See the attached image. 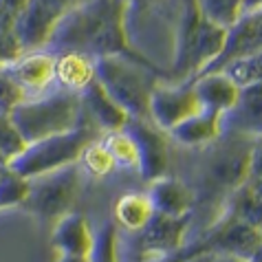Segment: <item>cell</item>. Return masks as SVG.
<instances>
[{
    "mask_svg": "<svg viewBox=\"0 0 262 262\" xmlns=\"http://www.w3.org/2000/svg\"><path fill=\"white\" fill-rule=\"evenodd\" d=\"M57 53H84L91 57L123 55L145 64L167 79V71L130 45L128 38V5L123 0H84L55 29L51 45Z\"/></svg>",
    "mask_w": 262,
    "mask_h": 262,
    "instance_id": "cell-1",
    "label": "cell"
},
{
    "mask_svg": "<svg viewBox=\"0 0 262 262\" xmlns=\"http://www.w3.org/2000/svg\"><path fill=\"white\" fill-rule=\"evenodd\" d=\"M225 40H227V29L209 23L203 16L199 0H185L177 27L174 60L172 69L167 71V79L192 82L223 51Z\"/></svg>",
    "mask_w": 262,
    "mask_h": 262,
    "instance_id": "cell-2",
    "label": "cell"
},
{
    "mask_svg": "<svg viewBox=\"0 0 262 262\" xmlns=\"http://www.w3.org/2000/svg\"><path fill=\"white\" fill-rule=\"evenodd\" d=\"M11 117L27 143H31L79 128L84 123V111L79 93L55 86L45 95L25 99L11 111Z\"/></svg>",
    "mask_w": 262,
    "mask_h": 262,
    "instance_id": "cell-3",
    "label": "cell"
},
{
    "mask_svg": "<svg viewBox=\"0 0 262 262\" xmlns=\"http://www.w3.org/2000/svg\"><path fill=\"white\" fill-rule=\"evenodd\" d=\"M95 77L130 117L141 119H150V95L155 86L165 79L145 64L123 55L95 57Z\"/></svg>",
    "mask_w": 262,
    "mask_h": 262,
    "instance_id": "cell-4",
    "label": "cell"
},
{
    "mask_svg": "<svg viewBox=\"0 0 262 262\" xmlns=\"http://www.w3.org/2000/svg\"><path fill=\"white\" fill-rule=\"evenodd\" d=\"M99 137L101 133L84 117V123L75 130L27 143V148L13 159L9 167L27 179H38L42 174L62 170V167L69 165H77L86 145L99 139Z\"/></svg>",
    "mask_w": 262,
    "mask_h": 262,
    "instance_id": "cell-5",
    "label": "cell"
},
{
    "mask_svg": "<svg viewBox=\"0 0 262 262\" xmlns=\"http://www.w3.org/2000/svg\"><path fill=\"white\" fill-rule=\"evenodd\" d=\"M79 165H69L62 170L31 179V190L23 209L45 223H57L71 212L79 194Z\"/></svg>",
    "mask_w": 262,
    "mask_h": 262,
    "instance_id": "cell-6",
    "label": "cell"
},
{
    "mask_svg": "<svg viewBox=\"0 0 262 262\" xmlns=\"http://www.w3.org/2000/svg\"><path fill=\"white\" fill-rule=\"evenodd\" d=\"M84 0H25V7L13 27L23 51H42L51 45L55 29Z\"/></svg>",
    "mask_w": 262,
    "mask_h": 262,
    "instance_id": "cell-7",
    "label": "cell"
},
{
    "mask_svg": "<svg viewBox=\"0 0 262 262\" xmlns=\"http://www.w3.org/2000/svg\"><path fill=\"white\" fill-rule=\"evenodd\" d=\"M201 111L203 104L196 95L194 82H159L150 95V121L165 133Z\"/></svg>",
    "mask_w": 262,
    "mask_h": 262,
    "instance_id": "cell-8",
    "label": "cell"
},
{
    "mask_svg": "<svg viewBox=\"0 0 262 262\" xmlns=\"http://www.w3.org/2000/svg\"><path fill=\"white\" fill-rule=\"evenodd\" d=\"M187 225H190L187 216H165L155 212L145 227L137 231V253L141 256L139 262H150L179 251L185 245Z\"/></svg>",
    "mask_w": 262,
    "mask_h": 262,
    "instance_id": "cell-9",
    "label": "cell"
},
{
    "mask_svg": "<svg viewBox=\"0 0 262 262\" xmlns=\"http://www.w3.org/2000/svg\"><path fill=\"white\" fill-rule=\"evenodd\" d=\"M123 130L133 137L139 152V174L152 183V181L165 177L167 172V133L157 123L141 117H128Z\"/></svg>",
    "mask_w": 262,
    "mask_h": 262,
    "instance_id": "cell-10",
    "label": "cell"
},
{
    "mask_svg": "<svg viewBox=\"0 0 262 262\" xmlns=\"http://www.w3.org/2000/svg\"><path fill=\"white\" fill-rule=\"evenodd\" d=\"M260 51H262V9L245 11L238 18V23L231 29H227V40H225L223 51L207 64V69L201 75L223 71L236 60L260 53Z\"/></svg>",
    "mask_w": 262,
    "mask_h": 262,
    "instance_id": "cell-11",
    "label": "cell"
},
{
    "mask_svg": "<svg viewBox=\"0 0 262 262\" xmlns=\"http://www.w3.org/2000/svg\"><path fill=\"white\" fill-rule=\"evenodd\" d=\"M55 67L57 57L47 51H25L16 60L5 64L11 77L23 86L27 97H38L55 89Z\"/></svg>",
    "mask_w": 262,
    "mask_h": 262,
    "instance_id": "cell-12",
    "label": "cell"
},
{
    "mask_svg": "<svg viewBox=\"0 0 262 262\" xmlns=\"http://www.w3.org/2000/svg\"><path fill=\"white\" fill-rule=\"evenodd\" d=\"M205 240L212 253H227V256H238L251 262L262 240V231L225 214V218L216 223V227L205 236Z\"/></svg>",
    "mask_w": 262,
    "mask_h": 262,
    "instance_id": "cell-13",
    "label": "cell"
},
{
    "mask_svg": "<svg viewBox=\"0 0 262 262\" xmlns=\"http://www.w3.org/2000/svg\"><path fill=\"white\" fill-rule=\"evenodd\" d=\"M223 133L251 139L262 137V84L240 86L238 101L223 115Z\"/></svg>",
    "mask_w": 262,
    "mask_h": 262,
    "instance_id": "cell-14",
    "label": "cell"
},
{
    "mask_svg": "<svg viewBox=\"0 0 262 262\" xmlns=\"http://www.w3.org/2000/svg\"><path fill=\"white\" fill-rule=\"evenodd\" d=\"M79 99H82L84 117L89 119L101 135L123 130V126H126V121L130 117L117 101L108 95L104 86L97 82V77L79 93Z\"/></svg>",
    "mask_w": 262,
    "mask_h": 262,
    "instance_id": "cell-15",
    "label": "cell"
},
{
    "mask_svg": "<svg viewBox=\"0 0 262 262\" xmlns=\"http://www.w3.org/2000/svg\"><path fill=\"white\" fill-rule=\"evenodd\" d=\"M95 243V231L91 229L89 221L79 212H69L53 225L51 231V247L57 256H84L89 253Z\"/></svg>",
    "mask_w": 262,
    "mask_h": 262,
    "instance_id": "cell-16",
    "label": "cell"
},
{
    "mask_svg": "<svg viewBox=\"0 0 262 262\" xmlns=\"http://www.w3.org/2000/svg\"><path fill=\"white\" fill-rule=\"evenodd\" d=\"M192 82H194L196 95H199L205 111H216V113L225 115V113H229L238 101L240 86L223 71L205 73V75L194 77Z\"/></svg>",
    "mask_w": 262,
    "mask_h": 262,
    "instance_id": "cell-17",
    "label": "cell"
},
{
    "mask_svg": "<svg viewBox=\"0 0 262 262\" xmlns=\"http://www.w3.org/2000/svg\"><path fill=\"white\" fill-rule=\"evenodd\" d=\"M223 133V115L216 111H205L192 115L190 119L181 121L177 128H172L170 135L174 141L185 148H199V145L212 143Z\"/></svg>",
    "mask_w": 262,
    "mask_h": 262,
    "instance_id": "cell-18",
    "label": "cell"
},
{
    "mask_svg": "<svg viewBox=\"0 0 262 262\" xmlns=\"http://www.w3.org/2000/svg\"><path fill=\"white\" fill-rule=\"evenodd\" d=\"M148 199L155 212L165 216H187L192 207V192L177 179L161 177L148 187Z\"/></svg>",
    "mask_w": 262,
    "mask_h": 262,
    "instance_id": "cell-19",
    "label": "cell"
},
{
    "mask_svg": "<svg viewBox=\"0 0 262 262\" xmlns=\"http://www.w3.org/2000/svg\"><path fill=\"white\" fill-rule=\"evenodd\" d=\"M55 67V86L73 93H82L93 79H95V57L67 51L57 53Z\"/></svg>",
    "mask_w": 262,
    "mask_h": 262,
    "instance_id": "cell-20",
    "label": "cell"
},
{
    "mask_svg": "<svg viewBox=\"0 0 262 262\" xmlns=\"http://www.w3.org/2000/svg\"><path fill=\"white\" fill-rule=\"evenodd\" d=\"M152 214H155V207H152L148 194L141 192L123 194L115 205V223L128 231H135V234L145 227V223L152 218Z\"/></svg>",
    "mask_w": 262,
    "mask_h": 262,
    "instance_id": "cell-21",
    "label": "cell"
},
{
    "mask_svg": "<svg viewBox=\"0 0 262 262\" xmlns=\"http://www.w3.org/2000/svg\"><path fill=\"white\" fill-rule=\"evenodd\" d=\"M227 214L262 231V199L251 190V185L247 181L234 190Z\"/></svg>",
    "mask_w": 262,
    "mask_h": 262,
    "instance_id": "cell-22",
    "label": "cell"
},
{
    "mask_svg": "<svg viewBox=\"0 0 262 262\" xmlns=\"http://www.w3.org/2000/svg\"><path fill=\"white\" fill-rule=\"evenodd\" d=\"M29 190H31V179L18 174L11 167H3L0 172V212L11 207H23Z\"/></svg>",
    "mask_w": 262,
    "mask_h": 262,
    "instance_id": "cell-23",
    "label": "cell"
},
{
    "mask_svg": "<svg viewBox=\"0 0 262 262\" xmlns=\"http://www.w3.org/2000/svg\"><path fill=\"white\" fill-rule=\"evenodd\" d=\"M77 165H79V170H84L86 174H91V177L101 179V177H108V174L117 167V161L113 159L111 150L106 148V143L101 141V137H99V139L86 145V150L82 152Z\"/></svg>",
    "mask_w": 262,
    "mask_h": 262,
    "instance_id": "cell-24",
    "label": "cell"
},
{
    "mask_svg": "<svg viewBox=\"0 0 262 262\" xmlns=\"http://www.w3.org/2000/svg\"><path fill=\"white\" fill-rule=\"evenodd\" d=\"M89 262H121L119 256V227L115 221H106L95 231V243L89 253Z\"/></svg>",
    "mask_w": 262,
    "mask_h": 262,
    "instance_id": "cell-25",
    "label": "cell"
},
{
    "mask_svg": "<svg viewBox=\"0 0 262 262\" xmlns=\"http://www.w3.org/2000/svg\"><path fill=\"white\" fill-rule=\"evenodd\" d=\"M25 148L27 139L16 126L11 113H0V167H9Z\"/></svg>",
    "mask_w": 262,
    "mask_h": 262,
    "instance_id": "cell-26",
    "label": "cell"
},
{
    "mask_svg": "<svg viewBox=\"0 0 262 262\" xmlns=\"http://www.w3.org/2000/svg\"><path fill=\"white\" fill-rule=\"evenodd\" d=\"M199 7L209 23L231 29L245 13V0H199Z\"/></svg>",
    "mask_w": 262,
    "mask_h": 262,
    "instance_id": "cell-27",
    "label": "cell"
},
{
    "mask_svg": "<svg viewBox=\"0 0 262 262\" xmlns=\"http://www.w3.org/2000/svg\"><path fill=\"white\" fill-rule=\"evenodd\" d=\"M101 141H104L106 148L111 150V155H113L115 161H117V165L139 170V152H137V145L133 141V137H130L126 130L101 135Z\"/></svg>",
    "mask_w": 262,
    "mask_h": 262,
    "instance_id": "cell-28",
    "label": "cell"
},
{
    "mask_svg": "<svg viewBox=\"0 0 262 262\" xmlns=\"http://www.w3.org/2000/svg\"><path fill=\"white\" fill-rule=\"evenodd\" d=\"M223 73H227L238 86L262 84V51L253 55H247L243 60H236L227 69H223Z\"/></svg>",
    "mask_w": 262,
    "mask_h": 262,
    "instance_id": "cell-29",
    "label": "cell"
},
{
    "mask_svg": "<svg viewBox=\"0 0 262 262\" xmlns=\"http://www.w3.org/2000/svg\"><path fill=\"white\" fill-rule=\"evenodd\" d=\"M25 99L29 97L23 91V86L11 77V73L5 69V64H0V113H11Z\"/></svg>",
    "mask_w": 262,
    "mask_h": 262,
    "instance_id": "cell-30",
    "label": "cell"
},
{
    "mask_svg": "<svg viewBox=\"0 0 262 262\" xmlns=\"http://www.w3.org/2000/svg\"><path fill=\"white\" fill-rule=\"evenodd\" d=\"M199 251H209V245H207L205 238L196 240V243H190V245H183L179 251L167 253V256H161V258H155L150 262H185L187 258L194 256V253H199ZM209 253H212V251H209Z\"/></svg>",
    "mask_w": 262,
    "mask_h": 262,
    "instance_id": "cell-31",
    "label": "cell"
},
{
    "mask_svg": "<svg viewBox=\"0 0 262 262\" xmlns=\"http://www.w3.org/2000/svg\"><path fill=\"white\" fill-rule=\"evenodd\" d=\"M262 177V137L253 139L249 148V163H247V181Z\"/></svg>",
    "mask_w": 262,
    "mask_h": 262,
    "instance_id": "cell-32",
    "label": "cell"
},
{
    "mask_svg": "<svg viewBox=\"0 0 262 262\" xmlns=\"http://www.w3.org/2000/svg\"><path fill=\"white\" fill-rule=\"evenodd\" d=\"M214 260V253H209V251H199V253H194V256H190L185 262H212Z\"/></svg>",
    "mask_w": 262,
    "mask_h": 262,
    "instance_id": "cell-33",
    "label": "cell"
},
{
    "mask_svg": "<svg viewBox=\"0 0 262 262\" xmlns=\"http://www.w3.org/2000/svg\"><path fill=\"white\" fill-rule=\"evenodd\" d=\"M212 262H249V260L238 258V256H227V253H214V260Z\"/></svg>",
    "mask_w": 262,
    "mask_h": 262,
    "instance_id": "cell-34",
    "label": "cell"
},
{
    "mask_svg": "<svg viewBox=\"0 0 262 262\" xmlns=\"http://www.w3.org/2000/svg\"><path fill=\"white\" fill-rule=\"evenodd\" d=\"M262 9V0H245V11H258Z\"/></svg>",
    "mask_w": 262,
    "mask_h": 262,
    "instance_id": "cell-35",
    "label": "cell"
},
{
    "mask_svg": "<svg viewBox=\"0 0 262 262\" xmlns=\"http://www.w3.org/2000/svg\"><path fill=\"white\" fill-rule=\"evenodd\" d=\"M55 262H89V258H84V256H57Z\"/></svg>",
    "mask_w": 262,
    "mask_h": 262,
    "instance_id": "cell-36",
    "label": "cell"
},
{
    "mask_svg": "<svg viewBox=\"0 0 262 262\" xmlns=\"http://www.w3.org/2000/svg\"><path fill=\"white\" fill-rule=\"evenodd\" d=\"M247 183H249V185H251V190L262 199V177H260V179H251V181H247Z\"/></svg>",
    "mask_w": 262,
    "mask_h": 262,
    "instance_id": "cell-37",
    "label": "cell"
},
{
    "mask_svg": "<svg viewBox=\"0 0 262 262\" xmlns=\"http://www.w3.org/2000/svg\"><path fill=\"white\" fill-rule=\"evenodd\" d=\"M123 3L128 5V9H133V7H137V5H155V3H159V0H123Z\"/></svg>",
    "mask_w": 262,
    "mask_h": 262,
    "instance_id": "cell-38",
    "label": "cell"
},
{
    "mask_svg": "<svg viewBox=\"0 0 262 262\" xmlns=\"http://www.w3.org/2000/svg\"><path fill=\"white\" fill-rule=\"evenodd\" d=\"M251 262H262V240H260V245H258V249H256V253H253V258H251Z\"/></svg>",
    "mask_w": 262,
    "mask_h": 262,
    "instance_id": "cell-39",
    "label": "cell"
},
{
    "mask_svg": "<svg viewBox=\"0 0 262 262\" xmlns=\"http://www.w3.org/2000/svg\"><path fill=\"white\" fill-rule=\"evenodd\" d=\"M0 172H3V167H0Z\"/></svg>",
    "mask_w": 262,
    "mask_h": 262,
    "instance_id": "cell-40",
    "label": "cell"
}]
</instances>
